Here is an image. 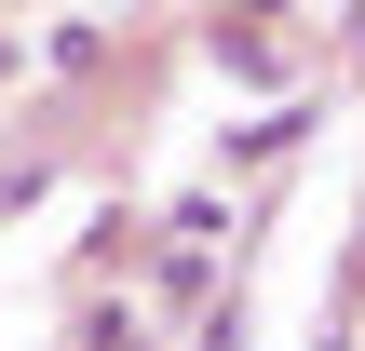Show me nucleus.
<instances>
[{
	"label": "nucleus",
	"instance_id": "1",
	"mask_svg": "<svg viewBox=\"0 0 365 351\" xmlns=\"http://www.w3.org/2000/svg\"><path fill=\"white\" fill-rule=\"evenodd\" d=\"M298 135H312V122H298V108H271V122H244V135H230V162H271V149H298Z\"/></svg>",
	"mask_w": 365,
	"mask_h": 351
},
{
	"label": "nucleus",
	"instance_id": "2",
	"mask_svg": "<svg viewBox=\"0 0 365 351\" xmlns=\"http://www.w3.org/2000/svg\"><path fill=\"white\" fill-rule=\"evenodd\" d=\"M0 81H14V41H0Z\"/></svg>",
	"mask_w": 365,
	"mask_h": 351
}]
</instances>
